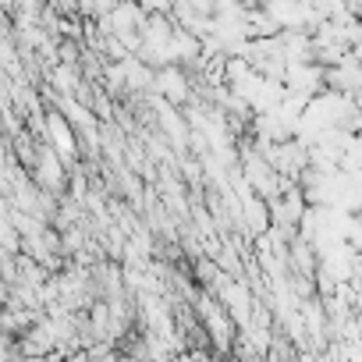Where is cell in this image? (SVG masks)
I'll return each mask as SVG.
<instances>
[{"instance_id":"obj_1","label":"cell","mask_w":362,"mask_h":362,"mask_svg":"<svg viewBox=\"0 0 362 362\" xmlns=\"http://www.w3.org/2000/svg\"><path fill=\"white\" fill-rule=\"evenodd\" d=\"M33 177L40 181L47 192H61V189H64V181H68V174H64V156H61L47 139L40 142V156H36Z\"/></svg>"},{"instance_id":"obj_2","label":"cell","mask_w":362,"mask_h":362,"mask_svg":"<svg viewBox=\"0 0 362 362\" xmlns=\"http://www.w3.org/2000/svg\"><path fill=\"white\" fill-rule=\"evenodd\" d=\"M43 135H47V142L71 163L75 160V149H78V139H75V128H71V121L61 114V110H43Z\"/></svg>"},{"instance_id":"obj_3","label":"cell","mask_w":362,"mask_h":362,"mask_svg":"<svg viewBox=\"0 0 362 362\" xmlns=\"http://www.w3.org/2000/svg\"><path fill=\"white\" fill-rule=\"evenodd\" d=\"M156 96H163L167 103H185L192 96V86H189V75L181 71L177 64H167L156 71Z\"/></svg>"}]
</instances>
